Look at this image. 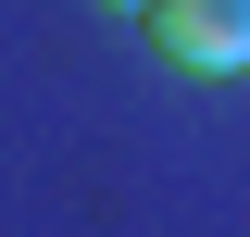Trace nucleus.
<instances>
[{"label":"nucleus","mask_w":250,"mask_h":237,"mask_svg":"<svg viewBox=\"0 0 250 237\" xmlns=\"http://www.w3.org/2000/svg\"><path fill=\"white\" fill-rule=\"evenodd\" d=\"M138 38H150V62H163V75H200V88L250 75V0H163Z\"/></svg>","instance_id":"1"},{"label":"nucleus","mask_w":250,"mask_h":237,"mask_svg":"<svg viewBox=\"0 0 250 237\" xmlns=\"http://www.w3.org/2000/svg\"><path fill=\"white\" fill-rule=\"evenodd\" d=\"M100 13H113V25H150V13H163V0H100Z\"/></svg>","instance_id":"2"}]
</instances>
